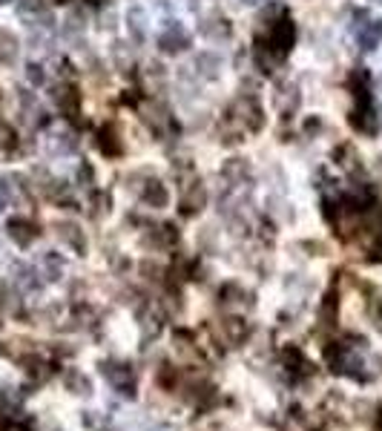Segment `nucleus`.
Instances as JSON below:
<instances>
[{
    "mask_svg": "<svg viewBox=\"0 0 382 431\" xmlns=\"http://www.w3.org/2000/svg\"><path fill=\"white\" fill-rule=\"evenodd\" d=\"M256 43H261L265 50L276 58V61H284L291 55V50H293V43H296V27H293V20H291V15H279L273 23H268L265 27V35H261Z\"/></svg>",
    "mask_w": 382,
    "mask_h": 431,
    "instance_id": "nucleus-1",
    "label": "nucleus"
},
{
    "mask_svg": "<svg viewBox=\"0 0 382 431\" xmlns=\"http://www.w3.org/2000/svg\"><path fill=\"white\" fill-rule=\"evenodd\" d=\"M141 121L147 124V130H150L158 141H167V138H173V135L178 133L173 112L167 109L161 101H147L144 107H141Z\"/></svg>",
    "mask_w": 382,
    "mask_h": 431,
    "instance_id": "nucleus-2",
    "label": "nucleus"
},
{
    "mask_svg": "<svg viewBox=\"0 0 382 431\" xmlns=\"http://www.w3.org/2000/svg\"><path fill=\"white\" fill-rule=\"evenodd\" d=\"M101 377L109 382V386L118 391V394H124V397H135V371L132 365L127 363H101Z\"/></svg>",
    "mask_w": 382,
    "mask_h": 431,
    "instance_id": "nucleus-3",
    "label": "nucleus"
},
{
    "mask_svg": "<svg viewBox=\"0 0 382 431\" xmlns=\"http://www.w3.org/2000/svg\"><path fill=\"white\" fill-rule=\"evenodd\" d=\"M230 109L238 115V121H242L245 130H250V133H261V130H265V109H261L256 95H250V92L242 95V98H238Z\"/></svg>",
    "mask_w": 382,
    "mask_h": 431,
    "instance_id": "nucleus-4",
    "label": "nucleus"
},
{
    "mask_svg": "<svg viewBox=\"0 0 382 431\" xmlns=\"http://www.w3.org/2000/svg\"><path fill=\"white\" fill-rule=\"evenodd\" d=\"M52 101L58 104V109L69 118V121H78L81 118V92H78L75 84H69V81L58 84L52 89Z\"/></svg>",
    "mask_w": 382,
    "mask_h": 431,
    "instance_id": "nucleus-5",
    "label": "nucleus"
},
{
    "mask_svg": "<svg viewBox=\"0 0 382 431\" xmlns=\"http://www.w3.org/2000/svg\"><path fill=\"white\" fill-rule=\"evenodd\" d=\"M178 242V227L164 222V225H155V227H147L144 236H141V248L147 250H167Z\"/></svg>",
    "mask_w": 382,
    "mask_h": 431,
    "instance_id": "nucleus-6",
    "label": "nucleus"
},
{
    "mask_svg": "<svg viewBox=\"0 0 382 431\" xmlns=\"http://www.w3.org/2000/svg\"><path fill=\"white\" fill-rule=\"evenodd\" d=\"M181 216L184 219H190V216H199L204 207H207V190L201 184V179H193L187 181L184 190H181Z\"/></svg>",
    "mask_w": 382,
    "mask_h": 431,
    "instance_id": "nucleus-7",
    "label": "nucleus"
},
{
    "mask_svg": "<svg viewBox=\"0 0 382 431\" xmlns=\"http://www.w3.org/2000/svg\"><path fill=\"white\" fill-rule=\"evenodd\" d=\"M379 124H382V115H376V109L371 107V101H360V107L351 112V127L356 133L368 135V138H374L379 133Z\"/></svg>",
    "mask_w": 382,
    "mask_h": 431,
    "instance_id": "nucleus-8",
    "label": "nucleus"
},
{
    "mask_svg": "<svg viewBox=\"0 0 382 431\" xmlns=\"http://www.w3.org/2000/svg\"><path fill=\"white\" fill-rule=\"evenodd\" d=\"M55 236H58L61 242H63L69 250H72V253H78V256L86 253V236H84V230H81L78 222H69V219L55 222Z\"/></svg>",
    "mask_w": 382,
    "mask_h": 431,
    "instance_id": "nucleus-9",
    "label": "nucleus"
},
{
    "mask_svg": "<svg viewBox=\"0 0 382 431\" xmlns=\"http://www.w3.org/2000/svg\"><path fill=\"white\" fill-rule=\"evenodd\" d=\"M138 196H141V202H144L147 207H153V210H161V207L170 204V190H167V184L161 179H155V176L144 179V184H141V190H138Z\"/></svg>",
    "mask_w": 382,
    "mask_h": 431,
    "instance_id": "nucleus-10",
    "label": "nucleus"
},
{
    "mask_svg": "<svg viewBox=\"0 0 382 431\" xmlns=\"http://www.w3.org/2000/svg\"><path fill=\"white\" fill-rule=\"evenodd\" d=\"M199 32H201L207 40H216V43H222V40H230V38H233V23H230L224 15L213 12V15L201 17V23H199Z\"/></svg>",
    "mask_w": 382,
    "mask_h": 431,
    "instance_id": "nucleus-11",
    "label": "nucleus"
},
{
    "mask_svg": "<svg viewBox=\"0 0 382 431\" xmlns=\"http://www.w3.org/2000/svg\"><path fill=\"white\" fill-rule=\"evenodd\" d=\"M6 236L12 239V242H15L17 248H29V245L35 242V239L40 236V230H38L35 222L23 219V216H15V219L6 222Z\"/></svg>",
    "mask_w": 382,
    "mask_h": 431,
    "instance_id": "nucleus-12",
    "label": "nucleus"
},
{
    "mask_svg": "<svg viewBox=\"0 0 382 431\" xmlns=\"http://www.w3.org/2000/svg\"><path fill=\"white\" fill-rule=\"evenodd\" d=\"M17 107H20L23 121H26L29 127H43L46 121H49L46 109L38 104V98H35L32 92H26V89H17Z\"/></svg>",
    "mask_w": 382,
    "mask_h": 431,
    "instance_id": "nucleus-13",
    "label": "nucleus"
},
{
    "mask_svg": "<svg viewBox=\"0 0 382 431\" xmlns=\"http://www.w3.org/2000/svg\"><path fill=\"white\" fill-rule=\"evenodd\" d=\"M190 46V32L184 27H178V23H173V27H167L161 35H158V50L164 55H178L184 52Z\"/></svg>",
    "mask_w": 382,
    "mask_h": 431,
    "instance_id": "nucleus-14",
    "label": "nucleus"
},
{
    "mask_svg": "<svg viewBox=\"0 0 382 431\" xmlns=\"http://www.w3.org/2000/svg\"><path fill=\"white\" fill-rule=\"evenodd\" d=\"M98 150L107 156V158H121L124 156V138L118 133L115 124H107L98 130Z\"/></svg>",
    "mask_w": 382,
    "mask_h": 431,
    "instance_id": "nucleus-15",
    "label": "nucleus"
},
{
    "mask_svg": "<svg viewBox=\"0 0 382 431\" xmlns=\"http://www.w3.org/2000/svg\"><path fill=\"white\" fill-rule=\"evenodd\" d=\"M379 40H382V20L379 17H365V23H356V43H360L365 52L376 50Z\"/></svg>",
    "mask_w": 382,
    "mask_h": 431,
    "instance_id": "nucleus-16",
    "label": "nucleus"
},
{
    "mask_svg": "<svg viewBox=\"0 0 382 431\" xmlns=\"http://www.w3.org/2000/svg\"><path fill=\"white\" fill-rule=\"evenodd\" d=\"M46 150H49V156H72L78 150V138L69 130H52L46 135Z\"/></svg>",
    "mask_w": 382,
    "mask_h": 431,
    "instance_id": "nucleus-17",
    "label": "nucleus"
},
{
    "mask_svg": "<svg viewBox=\"0 0 382 431\" xmlns=\"http://www.w3.org/2000/svg\"><path fill=\"white\" fill-rule=\"evenodd\" d=\"M219 328H222V337H224L230 345H242V342L247 340V333H250L247 319H245V317H236V314L224 317Z\"/></svg>",
    "mask_w": 382,
    "mask_h": 431,
    "instance_id": "nucleus-18",
    "label": "nucleus"
},
{
    "mask_svg": "<svg viewBox=\"0 0 382 431\" xmlns=\"http://www.w3.org/2000/svg\"><path fill=\"white\" fill-rule=\"evenodd\" d=\"M250 161L247 158H227L222 164V179L230 184V187H238V184H245L250 179Z\"/></svg>",
    "mask_w": 382,
    "mask_h": 431,
    "instance_id": "nucleus-19",
    "label": "nucleus"
},
{
    "mask_svg": "<svg viewBox=\"0 0 382 431\" xmlns=\"http://www.w3.org/2000/svg\"><path fill=\"white\" fill-rule=\"evenodd\" d=\"M273 98H276V107H279L282 115H293L299 109V104H302V95H299L296 84H279Z\"/></svg>",
    "mask_w": 382,
    "mask_h": 431,
    "instance_id": "nucleus-20",
    "label": "nucleus"
},
{
    "mask_svg": "<svg viewBox=\"0 0 382 431\" xmlns=\"http://www.w3.org/2000/svg\"><path fill=\"white\" fill-rule=\"evenodd\" d=\"M63 388L75 397H92V379L78 368H66L63 371Z\"/></svg>",
    "mask_w": 382,
    "mask_h": 431,
    "instance_id": "nucleus-21",
    "label": "nucleus"
},
{
    "mask_svg": "<svg viewBox=\"0 0 382 431\" xmlns=\"http://www.w3.org/2000/svg\"><path fill=\"white\" fill-rule=\"evenodd\" d=\"M193 66L199 72V78H204V81L222 78V58L216 52H199L196 61H193Z\"/></svg>",
    "mask_w": 382,
    "mask_h": 431,
    "instance_id": "nucleus-22",
    "label": "nucleus"
},
{
    "mask_svg": "<svg viewBox=\"0 0 382 431\" xmlns=\"http://www.w3.org/2000/svg\"><path fill=\"white\" fill-rule=\"evenodd\" d=\"M20 55V38L6 29V27H0V63L3 66H12Z\"/></svg>",
    "mask_w": 382,
    "mask_h": 431,
    "instance_id": "nucleus-23",
    "label": "nucleus"
},
{
    "mask_svg": "<svg viewBox=\"0 0 382 431\" xmlns=\"http://www.w3.org/2000/svg\"><path fill=\"white\" fill-rule=\"evenodd\" d=\"M63 271H66V262H63L61 253L46 250V253L40 256V276H43L46 282H58V279L63 276Z\"/></svg>",
    "mask_w": 382,
    "mask_h": 431,
    "instance_id": "nucleus-24",
    "label": "nucleus"
},
{
    "mask_svg": "<svg viewBox=\"0 0 382 431\" xmlns=\"http://www.w3.org/2000/svg\"><path fill=\"white\" fill-rule=\"evenodd\" d=\"M127 29H130V38L135 43L147 40V12L141 6H130L127 9Z\"/></svg>",
    "mask_w": 382,
    "mask_h": 431,
    "instance_id": "nucleus-25",
    "label": "nucleus"
},
{
    "mask_svg": "<svg viewBox=\"0 0 382 431\" xmlns=\"http://www.w3.org/2000/svg\"><path fill=\"white\" fill-rule=\"evenodd\" d=\"M219 299L224 305H253V294L247 291V287H242L238 282H224L222 285V291H219Z\"/></svg>",
    "mask_w": 382,
    "mask_h": 431,
    "instance_id": "nucleus-26",
    "label": "nucleus"
},
{
    "mask_svg": "<svg viewBox=\"0 0 382 431\" xmlns=\"http://www.w3.org/2000/svg\"><path fill=\"white\" fill-rule=\"evenodd\" d=\"M12 282H15V287H20L23 294L40 291L38 271H35V268H26V265H15V268H12Z\"/></svg>",
    "mask_w": 382,
    "mask_h": 431,
    "instance_id": "nucleus-27",
    "label": "nucleus"
},
{
    "mask_svg": "<svg viewBox=\"0 0 382 431\" xmlns=\"http://www.w3.org/2000/svg\"><path fill=\"white\" fill-rule=\"evenodd\" d=\"M89 213H92V219H104V216H109L112 210V196L107 193V190H92V196H89Z\"/></svg>",
    "mask_w": 382,
    "mask_h": 431,
    "instance_id": "nucleus-28",
    "label": "nucleus"
},
{
    "mask_svg": "<svg viewBox=\"0 0 382 431\" xmlns=\"http://www.w3.org/2000/svg\"><path fill=\"white\" fill-rule=\"evenodd\" d=\"M109 58H112V63L118 69H130L132 66V46L127 40H115L109 46Z\"/></svg>",
    "mask_w": 382,
    "mask_h": 431,
    "instance_id": "nucleus-29",
    "label": "nucleus"
},
{
    "mask_svg": "<svg viewBox=\"0 0 382 431\" xmlns=\"http://www.w3.org/2000/svg\"><path fill=\"white\" fill-rule=\"evenodd\" d=\"M319 325L322 328H333V322H337V294H328L322 302H319V314H316Z\"/></svg>",
    "mask_w": 382,
    "mask_h": 431,
    "instance_id": "nucleus-30",
    "label": "nucleus"
},
{
    "mask_svg": "<svg viewBox=\"0 0 382 431\" xmlns=\"http://www.w3.org/2000/svg\"><path fill=\"white\" fill-rule=\"evenodd\" d=\"M216 239H219L216 227H213V225H204V227H201V230L196 233L199 250H204V253H213V250H216Z\"/></svg>",
    "mask_w": 382,
    "mask_h": 431,
    "instance_id": "nucleus-31",
    "label": "nucleus"
},
{
    "mask_svg": "<svg viewBox=\"0 0 382 431\" xmlns=\"http://www.w3.org/2000/svg\"><path fill=\"white\" fill-rule=\"evenodd\" d=\"M155 382L164 388V391H176V382H178V371L173 365H161L155 371Z\"/></svg>",
    "mask_w": 382,
    "mask_h": 431,
    "instance_id": "nucleus-32",
    "label": "nucleus"
},
{
    "mask_svg": "<svg viewBox=\"0 0 382 431\" xmlns=\"http://www.w3.org/2000/svg\"><path fill=\"white\" fill-rule=\"evenodd\" d=\"M353 411H356V420H360V423H374L376 414H379V405L371 402V400H360L353 405Z\"/></svg>",
    "mask_w": 382,
    "mask_h": 431,
    "instance_id": "nucleus-33",
    "label": "nucleus"
},
{
    "mask_svg": "<svg viewBox=\"0 0 382 431\" xmlns=\"http://www.w3.org/2000/svg\"><path fill=\"white\" fill-rule=\"evenodd\" d=\"M138 271H141V276H144L147 282H161V279H164V268L158 265V262H153V259H144V262H141Z\"/></svg>",
    "mask_w": 382,
    "mask_h": 431,
    "instance_id": "nucleus-34",
    "label": "nucleus"
},
{
    "mask_svg": "<svg viewBox=\"0 0 382 431\" xmlns=\"http://www.w3.org/2000/svg\"><path fill=\"white\" fill-rule=\"evenodd\" d=\"M333 158H337V164L348 167V170H353V167H356V161H360V158H356V153H353V147H351V144H339V147H337V153H333Z\"/></svg>",
    "mask_w": 382,
    "mask_h": 431,
    "instance_id": "nucleus-35",
    "label": "nucleus"
},
{
    "mask_svg": "<svg viewBox=\"0 0 382 431\" xmlns=\"http://www.w3.org/2000/svg\"><path fill=\"white\" fill-rule=\"evenodd\" d=\"M0 431H32V425L23 420L20 414H9V417H0Z\"/></svg>",
    "mask_w": 382,
    "mask_h": 431,
    "instance_id": "nucleus-36",
    "label": "nucleus"
},
{
    "mask_svg": "<svg viewBox=\"0 0 382 431\" xmlns=\"http://www.w3.org/2000/svg\"><path fill=\"white\" fill-rule=\"evenodd\" d=\"M15 147H17V133H15V127H9V124L0 121V150H3V153H12Z\"/></svg>",
    "mask_w": 382,
    "mask_h": 431,
    "instance_id": "nucleus-37",
    "label": "nucleus"
},
{
    "mask_svg": "<svg viewBox=\"0 0 382 431\" xmlns=\"http://www.w3.org/2000/svg\"><path fill=\"white\" fill-rule=\"evenodd\" d=\"M20 400H23V394H20L17 388H3V391H0V405H6L9 411H15V409H17Z\"/></svg>",
    "mask_w": 382,
    "mask_h": 431,
    "instance_id": "nucleus-38",
    "label": "nucleus"
},
{
    "mask_svg": "<svg viewBox=\"0 0 382 431\" xmlns=\"http://www.w3.org/2000/svg\"><path fill=\"white\" fill-rule=\"evenodd\" d=\"M144 75H147V81H150V84H155V86H164V84H167V72H164V66H161V63H150Z\"/></svg>",
    "mask_w": 382,
    "mask_h": 431,
    "instance_id": "nucleus-39",
    "label": "nucleus"
},
{
    "mask_svg": "<svg viewBox=\"0 0 382 431\" xmlns=\"http://www.w3.org/2000/svg\"><path fill=\"white\" fill-rule=\"evenodd\" d=\"M26 81H29L32 86L46 84V72H43V66H40V63H26Z\"/></svg>",
    "mask_w": 382,
    "mask_h": 431,
    "instance_id": "nucleus-40",
    "label": "nucleus"
},
{
    "mask_svg": "<svg viewBox=\"0 0 382 431\" xmlns=\"http://www.w3.org/2000/svg\"><path fill=\"white\" fill-rule=\"evenodd\" d=\"M78 181H81L84 187H92V184H95V170H92L89 161H84V164L78 167Z\"/></svg>",
    "mask_w": 382,
    "mask_h": 431,
    "instance_id": "nucleus-41",
    "label": "nucleus"
},
{
    "mask_svg": "<svg viewBox=\"0 0 382 431\" xmlns=\"http://www.w3.org/2000/svg\"><path fill=\"white\" fill-rule=\"evenodd\" d=\"M12 204V184L6 179H0V213Z\"/></svg>",
    "mask_w": 382,
    "mask_h": 431,
    "instance_id": "nucleus-42",
    "label": "nucleus"
},
{
    "mask_svg": "<svg viewBox=\"0 0 382 431\" xmlns=\"http://www.w3.org/2000/svg\"><path fill=\"white\" fill-rule=\"evenodd\" d=\"M299 248L307 250L310 256H325V253H328V245H322V242H310V239H307V242H299Z\"/></svg>",
    "mask_w": 382,
    "mask_h": 431,
    "instance_id": "nucleus-43",
    "label": "nucleus"
},
{
    "mask_svg": "<svg viewBox=\"0 0 382 431\" xmlns=\"http://www.w3.org/2000/svg\"><path fill=\"white\" fill-rule=\"evenodd\" d=\"M322 118L319 115H314V118H307V121H305V135H319L322 133Z\"/></svg>",
    "mask_w": 382,
    "mask_h": 431,
    "instance_id": "nucleus-44",
    "label": "nucleus"
},
{
    "mask_svg": "<svg viewBox=\"0 0 382 431\" xmlns=\"http://www.w3.org/2000/svg\"><path fill=\"white\" fill-rule=\"evenodd\" d=\"M101 29H109V32H112V29H115V15H112V12H109V15H104V17H101Z\"/></svg>",
    "mask_w": 382,
    "mask_h": 431,
    "instance_id": "nucleus-45",
    "label": "nucleus"
},
{
    "mask_svg": "<svg viewBox=\"0 0 382 431\" xmlns=\"http://www.w3.org/2000/svg\"><path fill=\"white\" fill-rule=\"evenodd\" d=\"M376 170H382V156H379V158H376Z\"/></svg>",
    "mask_w": 382,
    "mask_h": 431,
    "instance_id": "nucleus-46",
    "label": "nucleus"
},
{
    "mask_svg": "<svg viewBox=\"0 0 382 431\" xmlns=\"http://www.w3.org/2000/svg\"><path fill=\"white\" fill-rule=\"evenodd\" d=\"M6 3H12V0H0V6H6Z\"/></svg>",
    "mask_w": 382,
    "mask_h": 431,
    "instance_id": "nucleus-47",
    "label": "nucleus"
},
{
    "mask_svg": "<svg viewBox=\"0 0 382 431\" xmlns=\"http://www.w3.org/2000/svg\"><path fill=\"white\" fill-rule=\"evenodd\" d=\"M58 3H66V0H58Z\"/></svg>",
    "mask_w": 382,
    "mask_h": 431,
    "instance_id": "nucleus-48",
    "label": "nucleus"
},
{
    "mask_svg": "<svg viewBox=\"0 0 382 431\" xmlns=\"http://www.w3.org/2000/svg\"><path fill=\"white\" fill-rule=\"evenodd\" d=\"M374 3H382V0H374Z\"/></svg>",
    "mask_w": 382,
    "mask_h": 431,
    "instance_id": "nucleus-49",
    "label": "nucleus"
}]
</instances>
